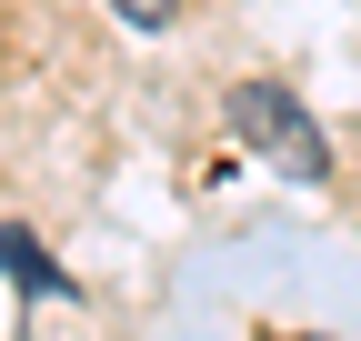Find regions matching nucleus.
<instances>
[{
    "label": "nucleus",
    "instance_id": "nucleus-3",
    "mask_svg": "<svg viewBox=\"0 0 361 341\" xmlns=\"http://www.w3.org/2000/svg\"><path fill=\"white\" fill-rule=\"evenodd\" d=\"M111 11H121V20H130V30H161V20H171V11H180V0H111Z\"/></svg>",
    "mask_w": 361,
    "mask_h": 341
},
{
    "label": "nucleus",
    "instance_id": "nucleus-2",
    "mask_svg": "<svg viewBox=\"0 0 361 341\" xmlns=\"http://www.w3.org/2000/svg\"><path fill=\"white\" fill-rule=\"evenodd\" d=\"M0 271H20L30 291H71V281H61L51 261H40V241H30V231H0Z\"/></svg>",
    "mask_w": 361,
    "mask_h": 341
},
{
    "label": "nucleus",
    "instance_id": "nucleus-1",
    "mask_svg": "<svg viewBox=\"0 0 361 341\" xmlns=\"http://www.w3.org/2000/svg\"><path fill=\"white\" fill-rule=\"evenodd\" d=\"M231 131L251 151H271L291 181H331V141L311 131V111L281 91V80H241V91H231Z\"/></svg>",
    "mask_w": 361,
    "mask_h": 341
}]
</instances>
